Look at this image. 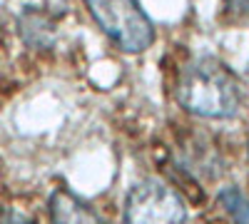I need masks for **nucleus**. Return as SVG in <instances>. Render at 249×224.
Instances as JSON below:
<instances>
[{"mask_svg": "<svg viewBox=\"0 0 249 224\" xmlns=\"http://www.w3.org/2000/svg\"><path fill=\"white\" fill-rule=\"evenodd\" d=\"M50 222L53 224H105L85 199H80L65 187H60L50 194Z\"/></svg>", "mask_w": 249, "mask_h": 224, "instance_id": "nucleus-4", "label": "nucleus"}, {"mask_svg": "<svg viewBox=\"0 0 249 224\" xmlns=\"http://www.w3.org/2000/svg\"><path fill=\"white\" fill-rule=\"evenodd\" d=\"M85 8L120 50L142 52L155 43V25L137 0H85Z\"/></svg>", "mask_w": 249, "mask_h": 224, "instance_id": "nucleus-2", "label": "nucleus"}, {"mask_svg": "<svg viewBox=\"0 0 249 224\" xmlns=\"http://www.w3.org/2000/svg\"><path fill=\"white\" fill-rule=\"evenodd\" d=\"M0 224H33L23 212H18V209H0Z\"/></svg>", "mask_w": 249, "mask_h": 224, "instance_id": "nucleus-6", "label": "nucleus"}, {"mask_svg": "<svg viewBox=\"0 0 249 224\" xmlns=\"http://www.w3.org/2000/svg\"><path fill=\"white\" fill-rule=\"evenodd\" d=\"M175 97L179 107L204 120H230L237 115L242 103L237 77L212 55L195 57L182 68Z\"/></svg>", "mask_w": 249, "mask_h": 224, "instance_id": "nucleus-1", "label": "nucleus"}, {"mask_svg": "<svg viewBox=\"0 0 249 224\" xmlns=\"http://www.w3.org/2000/svg\"><path fill=\"white\" fill-rule=\"evenodd\" d=\"M124 224H184V199L162 179L144 177L130 187L124 199Z\"/></svg>", "mask_w": 249, "mask_h": 224, "instance_id": "nucleus-3", "label": "nucleus"}, {"mask_svg": "<svg viewBox=\"0 0 249 224\" xmlns=\"http://www.w3.org/2000/svg\"><path fill=\"white\" fill-rule=\"evenodd\" d=\"M224 8L237 17L249 15V0H224Z\"/></svg>", "mask_w": 249, "mask_h": 224, "instance_id": "nucleus-7", "label": "nucleus"}, {"mask_svg": "<svg viewBox=\"0 0 249 224\" xmlns=\"http://www.w3.org/2000/svg\"><path fill=\"white\" fill-rule=\"evenodd\" d=\"M219 202L234 219V224H249V197L237 187H224L219 192Z\"/></svg>", "mask_w": 249, "mask_h": 224, "instance_id": "nucleus-5", "label": "nucleus"}]
</instances>
